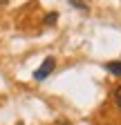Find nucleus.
<instances>
[{
	"instance_id": "obj_1",
	"label": "nucleus",
	"mask_w": 121,
	"mask_h": 125,
	"mask_svg": "<svg viewBox=\"0 0 121 125\" xmlns=\"http://www.w3.org/2000/svg\"><path fill=\"white\" fill-rule=\"evenodd\" d=\"M54 67H56V60H54V58H45L43 65L34 72V81H45V78L54 72Z\"/></svg>"
},
{
	"instance_id": "obj_2",
	"label": "nucleus",
	"mask_w": 121,
	"mask_h": 125,
	"mask_svg": "<svg viewBox=\"0 0 121 125\" xmlns=\"http://www.w3.org/2000/svg\"><path fill=\"white\" fill-rule=\"evenodd\" d=\"M105 69L114 76H121V60H112V62H105Z\"/></svg>"
},
{
	"instance_id": "obj_3",
	"label": "nucleus",
	"mask_w": 121,
	"mask_h": 125,
	"mask_svg": "<svg viewBox=\"0 0 121 125\" xmlns=\"http://www.w3.org/2000/svg\"><path fill=\"white\" fill-rule=\"evenodd\" d=\"M58 20V13H47V16H45V25H54Z\"/></svg>"
},
{
	"instance_id": "obj_4",
	"label": "nucleus",
	"mask_w": 121,
	"mask_h": 125,
	"mask_svg": "<svg viewBox=\"0 0 121 125\" xmlns=\"http://www.w3.org/2000/svg\"><path fill=\"white\" fill-rule=\"evenodd\" d=\"M114 103H117V107L121 109V85L114 89Z\"/></svg>"
},
{
	"instance_id": "obj_5",
	"label": "nucleus",
	"mask_w": 121,
	"mask_h": 125,
	"mask_svg": "<svg viewBox=\"0 0 121 125\" xmlns=\"http://www.w3.org/2000/svg\"><path fill=\"white\" fill-rule=\"evenodd\" d=\"M54 125H72V123H70V121H56Z\"/></svg>"
},
{
	"instance_id": "obj_6",
	"label": "nucleus",
	"mask_w": 121,
	"mask_h": 125,
	"mask_svg": "<svg viewBox=\"0 0 121 125\" xmlns=\"http://www.w3.org/2000/svg\"><path fill=\"white\" fill-rule=\"evenodd\" d=\"M7 2H9V0H0V5H7Z\"/></svg>"
}]
</instances>
